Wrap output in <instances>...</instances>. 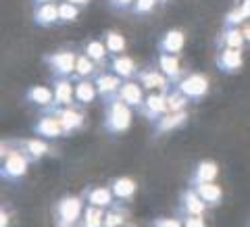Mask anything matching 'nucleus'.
Returning <instances> with one entry per match:
<instances>
[{
	"mask_svg": "<svg viewBox=\"0 0 250 227\" xmlns=\"http://www.w3.org/2000/svg\"><path fill=\"white\" fill-rule=\"evenodd\" d=\"M134 108L129 104H125L121 98H108L106 100V111H104V121H103V127L104 131L113 136H119L123 131H127L131 127V119H134Z\"/></svg>",
	"mask_w": 250,
	"mask_h": 227,
	"instance_id": "f257e3e1",
	"label": "nucleus"
},
{
	"mask_svg": "<svg viewBox=\"0 0 250 227\" xmlns=\"http://www.w3.org/2000/svg\"><path fill=\"white\" fill-rule=\"evenodd\" d=\"M83 196H62L54 205V227H77L83 215Z\"/></svg>",
	"mask_w": 250,
	"mask_h": 227,
	"instance_id": "f03ea898",
	"label": "nucleus"
},
{
	"mask_svg": "<svg viewBox=\"0 0 250 227\" xmlns=\"http://www.w3.org/2000/svg\"><path fill=\"white\" fill-rule=\"evenodd\" d=\"M42 61H44V65L52 71L54 77H73L75 62H77V52H73V50H54L50 54H44Z\"/></svg>",
	"mask_w": 250,
	"mask_h": 227,
	"instance_id": "7ed1b4c3",
	"label": "nucleus"
},
{
	"mask_svg": "<svg viewBox=\"0 0 250 227\" xmlns=\"http://www.w3.org/2000/svg\"><path fill=\"white\" fill-rule=\"evenodd\" d=\"M29 163L31 161L27 159L25 152H23L21 148H13V152L2 161V167H0V177H2L4 182H11V184L19 182V179L25 177Z\"/></svg>",
	"mask_w": 250,
	"mask_h": 227,
	"instance_id": "20e7f679",
	"label": "nucleus"
},
{
	"mask_svg": "<svg viewBox=\"0 0 250 227\" xmlns=\"http://www.w3.org/2000/svg\"><path fill=\"white\" fill-rule=\"evenodd\" d=\"M173 85L182 94H186L190 100H194V103H200V100L205 98L208 94V90H210V83L202 73H188Z\"/></svg>",
	"mask_w": 250,
	"mask_h": 227,
	"instance_id": "39448f33",
	"label": "nucleus"
},
{
	"mask_svg": "<svg viewBox=\"0 0 250 227\" xmlns=\"http://www.w3.org/2000/svg\"><path fill=\"white\" fill-rule=\"evenodd\" d=\"M34 134L38 138H44V140H54V138H61V136H67L65 129H62L61 121L57 119V115L48 108H44V113L40 115V119L34 123Z\"/></svg>",
	"mask_w": 250,
	"mask_h": 227,
	"instance_id": "423d86ee",
	"label": "nucleus"
},
{
	"mask_svg": "<svg viewBox=\"0 0 250 227\" xmlns=\"http://www.w3.org/2000/svg\"><path fill=\"white\" fill-rule=\"evenodd\" d=\"M48 111H52L57 115V119L61 121L65 134H73V131L82 129L83 127V121H85V115L82 108H75V106H50Z\"/></svg>",
	"mask_w": 250,
	"mask_h": 227,
	"instance_id": "0eeeda50",
	"label": "nucleus"
},
{
	"mask_svg": "<svg viewBox=\"0 0 250 227\" xmlns=\"http://www.w3.org/2000/svg\"><path fill=\"white\" fill-rule=\"evenodd\" d=\"M138 82L142 83V88H146V90H150V92H167L171 85L169 82V77L161 71V69H156V67H144V69H140L138 71Z\"/></svg>",
	"mask_w": 250,
	"mask_h": 227,
	"instance_id": "6e6552de",
	"label": "nucleus"
},
{
	"mask_svg": "<svg viewBox=\"0 0 250 227\" xmlns=\"http://www.w3.org/2000/svg\"><path fill=\"white\" fill-rule=\"evenodd\" d=\"M167 92H169V90H167ZM167 92H150V94H148V96L144 98L142 106L138 108V111L142 113L150 123L159 121L161 117L167 113Z\"/></svg>",
	"mask_w": 250,
	"mask_h": 227,
	"instance_id": "1a4fd4ad",
	"label": "nucleus"
},
{
	"mask_svg": "<svg viewBox=\"0 0 250 227\" xmlns=\"http://www.w3.org/2000/svg\"><path fill=\"white\" fill-rule=\"evenodd\" d=\"M215 61L219 71L225 75H236L244 67V57H242V50L238 48H219Z\"/></svg>",
	"mask_w": 250,
	"mask_h": 227,
	"instance_id": "9d476101",
	"label": "nucleus"
},
{
	"mask_svg": "<svg viewBox=\"0 0 250 227\" xmlns=\"http://www.w3.org/2000/svg\"><path fill=\"white\" fill-rule=\"evenodd\" d=\"M125 80H121L119 75H115L111 69H104V71H98L94 75V83H96V90H98V96H103L104 100L117 96V92L123 85Z\"/></svg>",
	"mask_w": 250,
	"mask_h": 227,
	"instance_id": "9b49d317",
	"label": "nucleus"
},
{
	"mask_svg": "<svg viewBox=\"0 0 250 227\" xmlns=\"http://www.w3.org/2000/svg\"><path fill=\"white\" fill-rule=\"evenodd\" d=\"M54 106H73L75 104V80L73 77H54L52 82Z\"/></svg>",
	"mask_w": 250,
	"mask_h": 227,
	"instance_id": "f8f14e48",
	"label": "nucleus"
},
{
	"mask_svg": "<svg viewBox=\"0 0 250 227\" xmlns=\"http://www.w3.org/2000/svg\"><path fill=\"white\" fill-rule=\"evenodd\" d=\"M179 208H182V215H207L208 205L198 196V192L194 190L192 186H188L186 190L179 196Z\"/></svg>",
	"mask_w": 250,
	"mask_h": 227,
	"instance_id": "ddd939ff",
	"label": "nucleus"
},
{
	"mask_svg": "<svg viewBox=\"0 0 250 227\" xmlns=\"http://www.w3.org/2000/svg\"><path fill=\"white\" fill-rule=\"evenodd\" d=\"M83 200L92 206H100V208H108L111 205H115V194L111 190V186H88L83 190Z\"/></svg>",
	"mask_w": 250,
	"mask_h": 227,
	"instance_id": "4468645a",
	"label": "nucleus"
},
{
	"mask_svg": "<svg viewBox=\"0 0 250 227\" xmlns=\"http://www.w3.org/2000/svg\"><path fill=\"white\" fill-rule=\"evenodd\" d=\"M15 146L17 148H21L23 152H25V156L31 161V163H36V161H40L42 156H46L48 154V150H50V146H48V142H46L44 138H23V140H17L15 142Z\"/></svg>",
	"mask_w": 250,
	"mask_h": 227,
	"instance_id": "2eb2a0df",
	"label": "nucleus"
},
{
	"mask_svg": "<svg viewBox=\"0 0 250 227\" xmlns=\"http://www.w3.org/2000/svg\"><path fill=\"white\" fill-rule=\"evenodd\" d=\"M108 69L115 75H119L121 80H134L140 71L136 67V61L127 57V54H115V57H111L108 59Z\"/></svg>",
	"mask_w": 250,
	"mask_h": 227,
	"instance_id": "dca6fc26",
	"label": "nucleus"
},
{
	"mask_svg": "<svg viewBox=\"0 0 250 227\" xmlns=\"http://www.w3.org/2000/svg\"><path fill=\"white\" fill-rule=\"evenodd\" d=\"M184 44H186L184 31L182 29H169L159 38V42H156V50L159 52H169V54H179L184 50Z\"/></svg>",
	"mask_w": 250,
	"mask_h": 227,
	"instance_id": "f3484780",
	"label": "nucleus"
},
{
	"mask_svg": "<svg viewBox=\"0 0 250 227\" xmlns=\"http://www.w3.org/2000/svg\"><path fill=\"white\" fill-rule=\"evenodd\" d=\"M188 117H190L188 108L186 111H177V113H165L159 121H154V134L163 136V134H169V131H173V129H179L182 125H186Z\"/></svg>",
	"mask_w": 250,
	"mask_h": 227,
	"instance_id": "a211bd4d",
	"label": "nucleus"
},
{
	"mask_svg": "<svg viewBox=\"0 0 250 227\" xmlns=\"http://www.w3.org/2000/svg\"><path fill=\"white\" fill-rule=\"evenodd\" d=\"M117 98H121L125 104H129L131 108H140L144 103V94H142V85L140 82L134 80H125L123 85L117 92Z\"/></svg>",
	"mask_w": 250,
	"mask_h": 227,
	"instance_id": "6ab92c4d",
	"label": "nucleus"
},
{
	"mask_svg": "<svg viewBox=\"0 0 250 227\" xmlns=\"http://www.w3.org/2000/svg\"><path fill=\"white\" fill-rule=\"evenodd\" d=\"M219 175V167H217V163L215 161H200L196 167H194L192 171V175H190V186H200V184H208V182H215Z\"/></svg>",
	"mask_w": 250,
	"mask_h": 227,
	"instance_id": "aec40b11",
	"label": "nucleus"
},
{
	"mask_svg": "<svg viewBox=\"0 0 250 227\" xmlns=\"http://www.w3.org/2000/svg\"><path fill=\"white\" fill-rule=\"evenodd\" d=\"M156 62H159V69H161V71L169 77V82H171V83H177V82L184 77L182 67H179V59H177V54L159 52V57H156Z\"/></svg>",
	"mask_w": 250,
	"mask_h": 227,
	"instance_id": "412c9836",
	"label": "nucleus"
},
{
	"mask_svg": "<svg viewBox=\"0 0 250 227\" xmlns=\"http://www.w3.org/2000/svg\"><path fill=\"white\" fill-rule=\"evenodd\" d=\"M34 23L40 27H52L59 21V2H46L38 4L34 9Z\"/></svg>",
	"mask_w": 250,
	"mask_h": 227,
	"instance_id": "4be33fe9",
	"label": "nucleus"
},
{
	"mask_svg": "<svg viewBox=\"0 0 250 227\" xmlns=\"http://www.w3.org/2000/svg\"><path fill=\"white\" fill-rule=\"evenodd\" d=\"M25 100L29 104H36L44 111V108L54 106V92L50 88H46V85H31L25 92Z\"/></svg>",
	"mask_w": 250,
	"mask_h": 227,
	"instance_id": "5701e85b",
	"label": "nucleus"
},
{
	"mask_svg": "<svg viewBox=\"0 0 250 227\" xmlns=\"http://www.w3.org/2000/svg\"><path fill=\"white\" fill-rule=\"evenodd\" d=\"M246 44V38H244V31L240 27H225L221 34L217 38V48H238L242 50Z\"/></svg>",
	"mask_w": 250,
	"mask_h": 227,
	"instance_id": "b1692460",
	"label": "nucleus"
},
{
	"mask_svg": "<svg viewBox=\"0 0 250 227\" xmlns=\"http://www.w3.org/2000/svg\"><path fill=\"white\" fill-rule=\"evenodd\" d=\"M108 186H111L115 198L121 200V202L131 200V198L136 196V190H138V186H136L134 179H131V177H125V175L111 179V182H108Z\"/></svg>",
	"mask_w": 250,
	"mask_h": 227,
	"instance_id": "393cba45",
	"label": "nucleus"
},
{
	"mask_svg": "<svg viewBox=\"0 0 250 227\" xmlns=\"http://www.w3.org/2000/svg\"><path fill=\"white\" fill-rule=\"evenodd\" d=\"M83 52L100 67V71L108 69V59H111V54H108V50H106V46H104L103 40H90L88 44L83 46Z\"/></svg>",
	"mask_w": 250,
	"mask_h": 227,
	"instance_id": "a878e982",
	"label": "nucleus"
},
{
	"mask_svg": "<svg viewBox=\"0 0 250 227\" xmlns=\"http://www.w3.org/2000/svg\"><path fill=\"white\" fill-rule=\"evenodd\" d=\"M96 96H98V90L94 80H75V103L80 106L94 103Z\"/></svg>",
	"mask_w": 250,
	"mask_h": 227,
	"instance_id": "bb28decb",
	"label": "nucleus"
},
{
	"mask_svg": "<svg viewBox=\"0 0 250 227\" xmlns=\"http://www.w3.org/2000/svg\"><path fill=\"white\" fill-rule=\"evenodd\" d=\"M129 219V208L119 200L104 210V227H123Z\"/></svg>",
	"mask_w": 250,
	"mask_h": 227,
	"instance_id": "cd10ccee",
	"label": "nucleus"
},
{
	"mask_svg": "<svg viewBox=\"0 0 250 227\" xmlns=\"http://www.w3.org/2000/svg\"><path fill=\"white\" fill-rule=\"evenodd\" d=\"M194 190H196L198 196L208 205V208L219 206V205H221V200H223V190H221V186H217L215 182L194 186Z\"/></svg>",
	"mask_w": 250,
	"mask_h": 227,
	"instance_id": "c85d7f7f",
	"label": "nucleus"
},
{
	"mask_svg": "<svg viewBox=\"0 0 250 227\" xmlns=\"http://www.w3.org/2000/svg\"><path fill=\"white\" fill-rule=\"evenodd\" d=\"M100 71V67L94 62L88 54L83 50L77 52V62H75V73H73V80H90Z\"/></svg>",
	"mask_w": 250,
	"mask_h": 227,
	"instance_id": "c756f323",
	"label": "nucleus"
},
{
	"mask_svg": "<svg viewBox=\"0 0 250 227\" xmlns=\"http://www.w3.org/2000/svg\"><path fill=\"white\" fill-rule=\"evenodd\" d=\"M248 19H250V0H242L238 6H233V9L225 15L223 25L225 27H240L242 23Z\"/></svg>",
	"mask_w": 250,
	"mask_h": 227,
	"instance_id": "7c9ffc66",
	"label": "nucleus"
},
{
	"mask_svg": "<svg viewBox=\"0 0 250 227\" xmlns=\"http://www.w3.org/2000/svg\"><path fill=\"white\" fill-rule=\"evenodd\" d=\"M104 210L106 208L88 205L83 208L82 221H80V225H77V227H104Z\"/></svg>",
	"mask_w": 250,
	"mask_h": 227,
	"instance_id": "2f4dec72",
	"label": "nucleus"
},
{
	"mask_svg": "<svg viewBox=\"0 0 250 227\" xmlns=\"http://www.w3.org/2000/svg\"><path fill=\"white\" fill-rule=\"evenodd\" d=\"M103 42L106 46V50L111 57H115V54H125V48H127V40L119 34V31H104L103 36Z\"/></svg>",
	"mask_w": 250,
	"mask_h": 227,
	"instance_id": "473e14b6",
	"label": "nucleus"
},
{
	"mask_svg": "<svg viewBox=\"0 0 250 227\" xmlns=\"http://www.w3.org/2000/svg\"><path fill=\"white\" fill-rule=\"evenodd\" d=\"M190 98L186 94L179 92L175 85H171L169 92H167V113H177V111H186Z\"/></svg>",
	"mask_w": 250,
	"mask_h": 227,
	"instance_id": "72a5a7b5",
	"label": "nucleus"
},
{
	"mask_svg": "<svg viewBox=\"0 0 250 227\" xmlns=\"http://www.w3.org/2000/svg\"><path fill=\"white\" fill-rule=\"evenodd\" d=\"M80 9L82 6H77L73 2H67V0H61L59 2V21L61 23H71L80 17Z\"/></svg>",
	"mask_w": 250,
	"mask_h": 227,
	"instance_id": "f704fd0d",
	"label": "nucleus"
},
{
	"mask_svg": "<svg viewBox=\"0 0 250 227\" xmlns=\"http://www.w3.org/2000/svg\"><path fill=\"white\" fill-rule=\"evenodd\" d=\"M156 4H159V0H136L131 13L138 15V17H142V15H150L156 9Z\"/></svg>",
	"mask_w": 250,
	"mask_h": 227,
	"instance_id": "c9c22d12",
	"label": "nucleus"
},
{
	"mask_svg": "<svg viewBox=\"0 0 250 227\" xmlns=\"http://www.w3.org/2000/svg\"><path fill=\"white\" fill-rule=\"evenodd\" d=\"M152 227H184L182 219H171V217H159L154 219Z\"/></svg>",
	"mask_w": 250,
	"mask_h": 227,
	"instance_id": "e433bc0d",
	"label": "nucleus"
},
{
	"mask_svg": "<svg viewBox=\"0 0 250 227\" xmlns=\"http://www.w3.org/2000/svg\"><path fill=\"white\" fill-rule=\"evenodd\" d=\"M184 227H207V221L202 215H184Z\"/></svg>",
	"mask_w": 250,
	"mask_h": 227,
	"instance_id": "4c0bfd02",
	"label": "nucleus"
},
{
	"mask_svg": "<svg viewBox=\"0 0 250 227\" xmlns=\"http://www.w3.org/2000/svg\"><path fill=\"white\" fill-rule=\"evenodd\" d=\"M136 4V0H108V6L113 11H131Z\"/></svg>",
	"mask_w": 250,
	"mask_h": 227,
	"instance_id": "58836bf2",
	"label": "nucleus"
},
{
	"mask_svg": "<svg viewBox=\"0 0 250 227\" xmlns=\"http://www.w3.org/2000/svg\"><path fill=\"white\" fill-rule=\"evenodd\" d=\"M9 223H11V217L6 213V208L2 206L0 208V227H9Z\"/></svg>",
	"mask_w": 250,
	"mask_h": 227,
	"instance_id": "ea45409f",
	"label": "nucleus"
},
{
	"mask_svg": "<svg viewBox=\"0 0 250 227\" xmlns=\"http://www.w3.org/2000/svg\"><path fill=\"white\" fill-rule=\"evenodd\" d=\"M242 31H244V38H246V42L250 44V19L244 23V27H242Z\"/></svg>",
	"mask_w": 250,
	"mask_h": 227,
	"instance_id": "a19ab883",
	"label": "nucleus"
},
{
	"mask_svg": "<svg viewBox=\"0 0 250 227\" xmlns=\"http://www.w3.org/2000/svg\"><path fill=\"white\" fill-rule=\"evenodd\" d=\"M67 2H73V4H77V6H85L90 2V0H67Z\"/></svg>",
	"mask_w": 250,
	"mask_h": 227,
	"instance_id": "79ce46f5",
	"label": "nucleus"
},
{
	"mask_svg": "<svg viewBox=\"0 0 250 227\" xmlns=\"http://www.w3.org/2000/svg\"><path fill=\"white\" fill-rule=\"evenodd\" d=\"M46 2H59V0H34V4H46Z\"/></svg>",
	"mask_w": 250,
	"mask_h": 227,
	"instance_id": "37998d69",
	"label": "nucleus"
},
{
	"mask_svg": "<svg viewBox=\"0 0 250 227\" xmlns=\"http://www.w3.org/2000/svg\"><path fill=\"white\" fill-rule=\"evenodd\" d=\"M159 2H161V4H167V2H169V0H159Z\"/></svg>",
	"mask_w": 250,
	"mask_h": 227,
	"instance_id": "c03bdc74",
	"label": "nucleus"
},
{
	"mask_svg": "<svg viewBox=\"0 0 250 227\" xmlns=\"http://www.w3.org/2000/svg\"><path fill=\"white\" fill-rule=\"evenodd\" d=\"M125 227H136V225H125Z\"/></svg>",
	"mask_w": 250,
	"mask_h": 227,
	"instance_id": "a18cd8bd",
	"label": "nucleus"
}]
</instances>
